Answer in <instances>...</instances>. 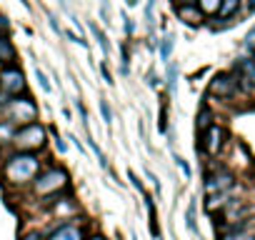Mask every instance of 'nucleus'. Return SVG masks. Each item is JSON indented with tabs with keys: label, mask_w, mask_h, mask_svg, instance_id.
Listing matches in <instances>:
<instances>
[{
	"label": "nucleus",
	"mask_w": 255,
	"mask_h": 240,
	"mask_svg": "<svg viewBox=\"0 0 255 240\" xmlns=\"http://www.w3.org/2000/svg\"><path fill=\"white\" fill-rule=\"evenodd\" d=\"M40 170V160L30 153H20L15 158H10L5 163V178L10 183H25V180H33Z\"/></svg>",
	"instance_id": "f257e3e1"
},
{
	"label": "nucleus",
	"mask_w": 255,
	"mask_h": 240,
	"mask_svg": "<svg viewBox=\"0 0 255 240\" xmlns=\"http://www.w3.org/2000/svg\"><path fill=\"white\" fill-rule=\"evenodd\" d=\"M65 185H68V173L60 170V168H50V170H45V173H40V175L35 178L33 190H35L38 195H53V193H58V190L65 188Z\"/></svg>",
	"instance_id": "f03ea898"
},
{
	"label": "nucleus",
	"mask_w": 255,
	"mask_h": 240,
	"mask_svg": "<svg viewBox=\"0 0 255 240\" xmlns=\"http://www.w3.org/2000/svg\"><path fill=\"white\" fill-rule=\"evenodd\" d=\"M43 140H45V130H43V125H38V123H25V125L18 128L15 135H13V143H15L18 148H23V150L40 148Z\"/></svg>",
	"instance_id": "7ed1b4c3"
},
{
	"label": "nucleus",
	"mask_w": 255,
	"mask_h": 240,
	"mask_svg": "<svg viewBox=\"0 0 255 240\" xmlns=\"http://www.w3.org/2000/svg\"><path fill=\"white\" fill-rule=\"evenodd\" d=\"M8 115L13 120H20V123H30V120H35V115H38V108L28 98H15V100L8 103Z\"/></svg>",
	"instance_id": "20e7f679"
},
{
	"label": "nucleus",
	"mask_w": 255,
	"mask_h": 240,
	"mask_svg": "<svg viewBox=\"0 0 255 240\" xmlns=\"http://www.w3.org/2000/svg\"><path fill=\"white\" fill-rule=\"evenodd\" d=\"M233 185H235V178L230 173H225V170L215 173V175L205 178V195H210V193H228Z\"/></svg>",
	"instance_id": "39448f33"
},
{
	"label": "nucleus",
	"mask_w": 255,
	"mask_h": 240,
	"mask_svg": "<svg viewBox=\"0 0 255 240\" xmlns=\"http://www.w3.org/2000/svg\"><path fill=\"white\" fill-rule=\"evenodd\" d=\"M210 95H218V98H230L233 93H235V80H233V75H228V73H220V75H215L213 80H210Z\"/></svg>",
	"instance_id": "423d86ee"
},
{
	"label": "nucleus",
	"mask_w": 255,
	"mask_h": 240,
	"mask_svg": "<svg viewBox=\"0 0 255 240\" xmlns=\"http://www.w3.org/2000/svg\"><path fill=\"white\" fill-rule=\"evenodd\" d=\"M48 240H85V230L80 228V225H75V223H63V225H58L50 235H48Z\"/></svg>",
	"instance_id": "0eeeda50"
},
{
	"label": "nucleus",
	"mask_w": 255,
	"mask_h": 240,
	"mask_svg": "<svg viewBox=\"0 0 255 240\" xmlns=\"http://www.w3.org/2000/svg\"><path fill=\"white\" fill-rule=\"evenodd\" d=\"M0 85H3L8 93H18L25 88V80H23V73L15 70V68H8L3 70V75H0Z\"/></svg>",
	"instance_id": "6e6552de"
},
{
	"label": "nucleus",
	"mask_w": 255,
	"mask_h": 240,
	"mask_svg": "<svg viewBox=\"0 0 255 240\" xmlns=\"http://www.w3.org/2000/svg\"><path fill=\"white\" fill-rule=\"evenodd\" d=\"M238 70H240V80H243V88L245 90H253L255 88V60L253 58H243L238 63Z\"/></svg>",
	"instance_id": "1a4fd4ad"
},
{
	"label": "nucleus",
	"mask_w": 255,
	"mask_h": 240,
	"mask_svg": "<svg viewBox=\"0 0 255 240\" xmlns=\"http://www.w3.org/2000/svg\"><path fill=\"white\" fill-rule=\"evenodd\" d=\"M208 140H205V150L210 153V155H215L220 148H223V138H225V130L220 128V125H210L208 130Z\"/></svg>",
	"instance_id": "9d476101"
},
{
	"label": "nucleus",
	"mask_w": 255,
	"mask_h": 240,
	"mask_svg": "<svg viewBox=\"0 0 255 240\" xmlns=\"http://www.w3.org/2000/svg\"><path fill=\"white\" fill-rule=\"evenodd\" d=\"M175 13H178V18L185 20L188 25H195V23H200V18H203V13H200L195 5H178Z\"/></svg>",
	"instance_id": "9b49d317"
},
{
	"label": "nucleus",
	"mask_w": 255,
	"mask_h": 240,
	"mask_svg": "<svg viewBox=\"0 0 255 240\" xmlns=\"http://www.w3.org/2000/svg\"><path fill=\"white\" fill-rule=\"evenodd\" d=\"M228 203H230V195L228 193H210L205 198V210L208 213H215V210H223Z\"/></svg>",
	"instance_id": "f8f14e48"
},
{
	"label": "nucleus",
	"mask_w": 255,
	"mask_h": 240,
	"mask_svg": "<svg viewBox=\"0 0 255 240\" xmlns=\"http://www.w3.org/2000/svg\"><path fill=\"white\" fill-rule=\"evenodd\" d=\"M240 8V0H220V8H218V18H230L235 15Z\"/></svg>",
	"instance_id": "ddd939ff"
},
{
	"label": "nucleus",
	"mask_w": 255,
	"mask_h": 240,
	"mask_svg": "<svg viewBox=\"0 0 255 240\" xmlns=\"http://www.w3.org/2000/svg\"><path fill=\"white\" fill-rule=\"evenodd\" d=\"M15 58V48H13V43L0 33V60H5V63H10Z\"/></svg>",
	"instance_id": "4468645a"
},
{
	"label": "nucleus",
	"mask_w": 255,
	"mask_h": 240,
	"mask_svg": "<svg viewBox=\"0 0 255 240\" xmlns=\"http://www.w3.org/2000/svg\"><path fill=\"white\" fill-rule=\"evenodd\" d=\"M145 205H148V223H150V233H153V238H160V228H158V218H155V203H153V198L150 195H145Z\"/></svg>",
	"instance_id": "2eb2a0df"
},
{
	"label": "nucleus",
	"mask_w": 255,
	"mask_h": 240,
	"mask_svg": "<svg viewBox=\"0 0 255 240\" xmlns=\"http://www.w3.org/2000/svg\"><path fill=\"white\" fill-rule=\"evenodd\" d=\"M185 225H188V230H190L193 235H200L198 223H195V200L188 203V210H185Z\"/></svg>",
	"instance_id": "dca6fc26"
},
{
	"label": "nucleus",
	"mask_w": 255,
	"mask_h": 240,
	"mask_svg": "<svg viewBox=\"0 0 255 240\" xmlns=\"http://www.w3.org/2000/svg\"><path fill=\"white\" fill-rule=\"evenodd\" d=\"M90 33L95 35V40H98L100 50H103V53L108 55V53H110V43H108V35H105V33H103V30H100V28H98L95 23H90Z\"/></svg>",
	"instance_id": "f3484780"
},
{
	"label": "nucleus",
	"mask_w": 255,
	"mask_h": 240,
	"mask_svg": "<svg viewBox=\"0 0 255 240\" xmlns=\"http://www.w3.org/2000/svg\"><path fill=\"white\" fill-rule=\"evenodd\" d=\"M195 128H198V133H205L208 128H210V110L203 105L200 108V115H198V123H195Z\"/></svg>",
	"instance_id": "a211bd4d"
},
{
	"label": "nucleus",
	"mask_w": 255,
	"mask_h": 240,
	"mask_svg": "<svg viewBox=\"0 0 255 240\" xmlns=\"http://www.w3.org/2000/svg\"><path fill=\"white\" fill-rule=\"evenodd\" d=\"M198 5H200V13L210 15V13H218V8H220V0H198Z\"/></svg>",
	"instance_id": "6ab92c4d"
},
{
	"label": "nucleus",
	"mask_w": 255,
	"mask_h": 240,
	"mask_svg": "<svg viewBox=\"0 0 255 240\" xmlns=\"http://www.w3.org/2000/svg\"><path fill=\"white\" fill-rule=\"evenodd\" d=\"M170 53H173V35H165L160 40V60H168Z\"/></svg>",
	"instance_id": "aec40b11"
},
{
	"label": "nucleus",
	"mask_w": 255,
	"mask_h": 240,
	"mask_svg": "<svg viewBox=\"0 0 255 240\" xmlns=\"http://www.w3.org/2000/svg\"><path fill=\"white\" fill-rule=\"evenodd\" d=\"M35 78H38V83H40V88L45 90V93H50L53 90V85H50V80H48V75L40 70V68H35Z\"/></svg>",
	"instance_id": "412c9836"
},
{
	"label": "nucleus",
	"mask_w": 255,
	"mask_h": 240,
	"mask_svg": "<svg viewBox=\"0 0 255 240\" xmlns=\"http://www.w3.org/2000/svg\"><path fill=\"white\" fill-rule=\"evenodd\" d=\"M100 113H103V120L110 125V123H113V110H110V105H108L105 98H100Z\"/></svg>",
	"instance_id": "4be33fe9"
},
{
	"label": "nucleus",
	"mask_w": 255,
	"mask_h": 240,
	"mask_svg": "<svg viewBox=\"0 0 255 240\" xmlns=\"http://www.w3.org/2000/svg\"><path fill=\"white\" fill-rule=\"evenodd\" d=\"M175 78H178V68L170 65V68H168V88H170V90L175 88Z\"/></svg>",
	"instance_id": "5701e85b"
},
{
	"label": "nucleus",
	"mask_w": 255,
	"mask_h": 240,
	"mask_svg": "<svg viewBox=\"0 0 255 240\" xmlns=\"http://www.w3.org/2000/svg\"><path fill=\"white\" fill-rule=\"evenodd\" d=\"M65 38H68V40H70V43H78V45H83V48H85V45H88V43H85V40H83V38H80V35H75V33H73V30H65Z\"/></svg>",
	"instance_id": "b1692460"
},
{
	"label": "nucleus",
	"mask_w": 255,
	"mask_h": 240,
	"mask_svg": "<svg viewBox=\"0 0 255 240\" xmlns=\"http://www.w3.org/2000/svg\"><path fill=\"white\" fill-rule=\"evenodd\" d=\"M175 163H178V168L183 170V175H185V178H190V168H188V163H185L180 155H175Z\"/></svg>",
	"instance_id": "393cba45"
},
{
	"label": "nucleus",
	"mask_w": 255,
	"mask_h": 240,
	"mask_svg": "<svg viewBox=\"0 0 255 240\" xmlns=\"http://www.w3.org/2000/svg\"><path fill=\"white\" fill-rule=\"evenodd\" d=\"M100 73H103V78H105V83H108V85H113V75H110V70L105 68V63L100 65Z\"/></svg>",
	"instance_id": "a878e982"
},
{
	"label": "nucleus",
	"mask_w": 255,
	"mask_h": 240,
	"mask_svg": "<svg viewBox=\"0 0 255 240\" xmlns=\"http://www.w3.org/2000/svg\"><path fill=\"white\" fill-rule=\"evenodd\" d=\"M128 178H130V180H133V185H135V188H138V190H140V193H143V183H140V180H138V175H135V173H133V170H130V173H128Z\"/></svg>",
	"instance_id": "bb28decb"
},
{
	"label": "nucleus",
	"mask_w": 255,
	"mask_h": 240,
	"mask_svg": "<svg viewBox=\"0 0 255 240\" xmlns=\"http://www.w3.org/2000/svg\"><path fill=\"white\" fill-rule=\"evenodd\" d=\"M23 240H43V235H40V233H28Z\"/></svg>",
	"instance_id": "cd10ccee"
},
{
	"label": "nucleus",
	"mask_w": 255,
	"mask_h": 240,
	"mask_svg": "<svg viewBox=\"0 0 255 240\" xmlns=\"http://www.w3.org/2000/svg\"><path fill=\"white\" fill-rule=\"evenodd\" d=\"M123 20H125V30H128V33H133V20H130V18H128V15H125Z\"/></svg>",
	"instance_id": "c85d7f7f"
},
{
	"label": "nucleus",
	"mask_w": 255,
	"mask_h": 240,
	"mask_svg": "<svg viewBox=\"0 0 255 240\" xmlns=\"http://www.w3.org/2000/svg\"><path fill=\"white\" fill-rule=\"evenodd\" d=\"M198 0H180V5H195Z\"/></svg>",
	"instance_id": "c756f323"
},
{
	"label": "nucleus",
	"mask_w": 255,
	"mask_h": 240,
	"mask_svg": "<svg viewBox=\"0 0 255 240\" xmlns=\"http://www.w3.org/2000/svg\"><path fill=\"white\" fill-rule=\"evenodd\" d=\"M88 240H105L103 235H93V238H88Z\"/></svg>",
	"instance_id": "7c9ffc66"
},
{
	"label": "nucleus",
	"mask_w": 255,
	"mask_h": 240,
	"mask_svg": "<svg viewBox=\"0 0 255 240\" xmlns=\"http://www.w3.org/2000/svg\"><path fill=\"white\" fill-rule=\"evenodd\" d=\"M133 240H138V238H133Z\"/></svg>",
	"instance_id": "2f4dec72"
}]
</instances>
